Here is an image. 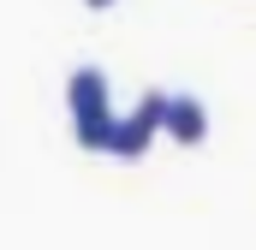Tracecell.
Wrapping results in <instances>:
<instances>
[{"mask_svg": "<svg viewBox=\"0 0 256 250\" xmlns=\"http://www.w3.org/2000/svg\"><path fill=\"white\" fill-rule=\"evenodd\" d=\"M84 6H114V0H84Z\"/></svg>", "mask_w": 256, "mask_h": 250, "instance_id": "cell-4", "label": "cell"}, {"mask_svg": "<svg viewBox=\"0 0 256 250\" xmlns=\"http://www.w3.org/2000/svg\"><path fill=\"white\" fill-rule=\"evenodd\" d=\"M161 131H167L173 143H185V149H196V143L208 137V108H202V96H191V90L167 96V114H161Z\"/></svg>", "mask_w": 256, "mask_h": 250, "instance_id": "cell-3", "label": "cell"}, {"mask_svg": "<svg viewBox=\"0 0 256 250\" xmlns=\"http://www.w3.org/2000/svg\"><path fill=\"white\" fill-rule=\"evenodd\" d=\"M66 108H72V137H78L84 149H108L120 108H114V96H108V72H102V66H78V72L66 78Z\"/></svg>", "mask_w": 256, "mask_h": 250, "instance_id": "cell-1", "label": "cell"}, {"mask_svg": "<svg viewBox=\"0 0 256 250\" xmlns=\"http://www.w3.org/2000/svg\"><path fill=\"white\" fill-rule=\"evenodd\" d=\"M161 114H167V90H149L131 114L114 120V137H108V155H120V161H137L155 137H161Z\"/></svg>", "mask_w": 256, "mask_h": 250, "instance_id": "cell-2", "label": "cell"}]
</instances>
